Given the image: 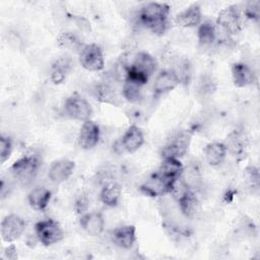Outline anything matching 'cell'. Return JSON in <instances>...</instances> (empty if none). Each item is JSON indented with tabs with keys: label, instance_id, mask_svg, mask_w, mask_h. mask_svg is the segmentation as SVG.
<instances>
[{
	"label": "cell",
	"instance_id": "cell-20",
	"mask_svg": "<svg viewBox=\"0 0 260 260\" xmlns=\"http://www.w3.org/2000/svg\"><path fill=\"white\" fill-rule=\"evenodd\" d=\"M202 12L199 5H191L175 16V22L181 27H194L201 23Z\"/></svg>",
	"mask_w": 260,
	"mask_h": 260
},
{
	"label": "cell",
	"instance_id": "cell-32",
	"mask_svg": "<svg viewBox=\"0 0 260 260\" xmlns=\"http://www.w3.org/2000/svg\"><path fill=\"white\" fill-rule=\"evenodd\" d=\"M12 141L8 136L1 135L0 137V161L4 164L11 155L12 152Z\"/></svg>",
	"mask_w": 260,
	"mask_h": 260
},
{
	"label": "cell",
	"instance_id": "cell-22",
	"mask_svg": "<svg viewBox=\"0 0 260 260\" xmlns=\"http://www.w3.org/2000/svg\"><path fill=\"white\" fill-rule=\"evenodd\" d=\"M52 198V192L42 186H38L32 188L28 195H27V201L29 206L37 211H43L47 208Z\"/></svg>",
	"mask_w": 260,
	"mask_h": 260
},
{
	"label": "cell",
	"instance_id": "cell-4",
	"mask_svg": "<svg viewBox=\"0 0 260 260\" xmlns=\"http://www.w3.org/2000/svg\"><path fill=\"white\" fill-rule=\"evenodd\" d=\"M35 233L41 244L52 246L64 238V232L60 223L52 218L40 220L35 224Z\"/></svg>",
	"mask_w": 260,
	"mask_h": 260
},
{
	"label": "cell",
	"instance_id": "cell-8",
	"mask_svg": "<svg viewBox=\"0 0 260 260\" xmlns=\"http://www.w3.org/2000/svg\"><path fill=\"white\" fill-rule=\"evenodd\" d=\"M25 229L24 220L17 214L6 215L0 225L1 238L6 243H12L20 238Z\"/></svg>",
	"mask_w": 260,
	"mask_h": 260
},
{
	"label": "cell",
	"instance_id": "cell-27",
	"mask_svg": "<svg viewBox=\"0 0 260 260\" xmlns=\"http://www.w3.org/2000/svg\"><path fill=\"white\" fill-rule=\"evenodd\" d=\"M216 24L213 23L211 20H205L199 24L197 36L200 46L207 47L212 45L217 38L216 34Z\"/></svg>",
	"mask_w": 260,
	"mask_h": 260
},
{
	"label": "cell",
	"instance_id": "cell-26",
	"mask_svg": "<svg viewBox=\"0 0 260 260\" xmlns=\"http://www.w3.org/2000/svg\"><path fill=\"white\" fill-rule=\"evenodd\" d=\"M121 195H122L121 187L117 183L110 182L103 186L99 195V199L106 206L115 207L118 205Z\"/></svg>",
	"mask_w": 260,
	"mask_h": 260
},
{
	"label": "cell",
	"instance_id": "cell-12",
	"mask_svg": "<svg viewBox=\"0 0 260 260\" xmlns=\"http://www.w3.org/2000/svg\"><path fill=\"white\" fill-rule=\"evenodd\" d=\"M75 169V162L71 159L61 158L53 161L48 171L49 179L56 184L67 181L73 174Z\"/></svg>",
	"mask_w": 260,
	"mask_h": 260
},
{
	"label": "cell",
	"instance_id": "cell-21",
	"mask_svg": "<svg viewBox=\"0 0 260 260\" xmlns=\"http://www.w3.org/2000/svg\"><path fill=\"white\" fill-rule=\"evenodd\" d=\"M180 212L186 218H192L200 211V203L195 192L187 190L178 200H176Z\"/></svg>",
	"mask_w": 260,
	"mask_h": 260
},
{
	"label": "cell",
	"instance_id": "cell-13",
	"mask_svg": "<svg viewBox=\"0 0 260 260\" xmlns=\"http://www.w3.org/2000/svg\"><path fill=\"white\" fill-rule=\"evenodd\" d=\"M79 224L87 235L96 237L104 232L105 218L99 211H88L80 216Z\"/></svg>",
	"mask_w": 260,
	"mask_h": 260
},
{
	"label": "cell",
	"instance_id": "cell-10",
	"mask_svg": "<svg viewBox=\"0 0 260 260\" xmlns=\"http://www.w3.org/2000/svg\"><path fill=\"white\" fill-rule=\"evenodd\" d=\"M101 138L100 126L92 120L84 121L78 133V145L84 150H88L98 145Z\"/></svg>",
	"mask_w": 260,
	"mask_h": 260
},
{
	"label": "cell",
	"instance_id": "cell-9",
	"mask_svg": "<svg viewBox=\"0 0 260 260\" xmlns=\"http://www.w3.org/2000/svg\"><path fill=\"white\" fill-rule=\"evenodd\" d=\"M174 181L167 180L154 173L141 184L139 190L142 194L148 197L164 196L166 194H170Z\"/></svg>",
	"mask_w": 260,
	"mask_h": 260
},
{
	"label": "cell",
	"instance_id": "cell-34",
	"mask_svg": "<svg viewBox=\"0 0 260 260\" xmlns=\"http://www.w3.org/2000/svg\"><path fill=\"white\" fill-rule=\"evenodd\" d=\"M246 178L247 181L249 183V185L253 188V189H258L259 187V171L256 167L254 166H249L246 169Z\"/></svg>",
	"mask_w": 260,
	"mask_h": 260
},
{
	"label": "cell",
	"instance_id": "cell-5",
	"mask_svg": "<svg viewBox=\"0 0 260 260\" xmlns=\"http://www.w3.org/2000/svg\"><path fill=\"white\" fill-rule=\"evenodd\" d=\"M65 113L74 120L87 121L92 116V108L87 100L82 98L77 92L69 95L64 102Z\"/></svg>",
	"mask_w": 260,
	"mask_h": 260
},
{
	"label": "cell",
	"instance_id": "cell-25",
	"mask_svg": "<svg viewBox=\"0 0 260 260\" xmlns=\"http://www.w3.org/2000/svg\"><path fill=\"white\" fill-rule=\"evenodd\" d=\"M182 170L183 165L179 158L166 157L162 158L161 164L155 173L167 180L174 181L180 177Z\"/></svg>",
	"mask_w": 260,
	"mask_h": 260
},
{
	"label": "cell",
	"instance_id": "cell-19",
	"mask_svg": "<svg viewBox=\"0 0 260 260\" xmlns=\"http://www.w3.org/2000/svg\"><path fill=\"white\" fill-rule=\"evenodd\" d=\"M223 143L228 152L238 156L245 153L246 147L248 145V139L243 129H235L226 136Z\"/></svg>",
	"mask_w": 260,
	"mask_h": 260
},
{
	"label": "cell",
	"instance_id": "cell-2",
	"mask_svg": "<svg viewBox=\"0 0 260 260\" xmlns=\"http://www.w3.org/2000/svg\"><path fill=\"white\" fill-rule=\"evenodd\" d=\"M41 162L37 154H28L18 158L10 167L12 177L21 185L30 184L38 175Z\"/></svg>",
	"mask_w": 260,
	"mask_h": 260
},
{
	"label": "cell",
	"instance_id": "cell-1",
	"mask_svg": "<svg viewBox=\"0 0 260 260\" xmlns=\"http://www.w3.org/2000/svg\"><path fill=\"white\" fill-rule=\"evenodd\" d=\"M171 7L162 2H149L143 5L138 12L139 21L151 32L162 36L169 26Z\"/></svg>",
	"mask_w": 260,
	"mask_h": 260
},
{
	"label": "cell",
	"instance_id": "cell-36",
	"mask_svg": "<svg viewBox=\"0 0 260 260\" xmlns=\"http://www.w3.org/2000/svg\"><path fill=\"white\" fill-rule=\"evenodd\" d=\"M4 255L7 259H10V260H14L17 258V253H16V248L13 244H11L10 246H8L6 249H5V252H4Z\"/></svg>",
	"mask_w": 260,
	"mask_h": 260
},
{
	"label": "cell",
	"instance_id": "cell-35",
	"mask_svg": "<svg viewBox=\"0 0 260 260\" xmlns=\"http://www.w3.org/2000/svg\"><path fill=\"white\" fill-rule=\"evenodd\" d=\"M88 199L85 195H81L79 196L74 204V208L76 210V212L80 215L84 214L85 212H87V208H88Z\"/></svg>",
	"mask_w": 260,
	"mask_h": 260
},
{
	"label": "cell",
	"instance_id": "cell-31",
	"mask_svg": "<svg viewBox=\"0 0 260 260\" xmlns=\"http://www.w3.org/2000/svg\"><path fill=\"white\" fill-rule=\"evenodd\" d=\"M179 80H180V83L182 82L183 84H188L190 82V79H191V64L189 63V61L187 59H183L179 62V66H178V69H173Z\"/></svg>",
	"mask_w": 260,
	"mask_h": 260
},
{
	"label": "cell",
	"instance_id": "cell-3",
	"mask_svg": "<svg viewBox=\"0 0 260 260\" xmlns=\"http://www.w3.org/2000/svg\"><path fill=\"white\" fill-rule=\"evenodd\" d=\"M192 134L187 130H180L174 133L162 146L160 155L162 158H180L186 154L191 143Z\"/></svg>",
	"mask_w": 260,
	"mask_h": 260
},
{
	"label": "cell",
	"instance_id": "cell-30",
	"mask_svg": "<svg viewBox=\"0 0 260 260\" xmlns=\"http://www.w3.org/2000/svg\"><path fill=\"white\" fill-rule=\"evenodd\" d=\"M215 82L209 75H202L197 83V94L202 99H207L214 92Z\"/></svg>",
	"mask_w": 260,
	"mask_h": 260
},
{
	"label": "cell",
	"instance_id": "cell-16",
	"mask_svg": "<svg viewBox=\"0 0 260 260\" xmlns=\"http://www.w3.org/2000/svg\"><path fill=\"white\" fill-rule=\"evenodd\" d=\"M179 179L189 190L193 192L200 190L203 185V177L201 170L199 166L195 162H191L188 166L183 167Z\"/></svg>",
	"mask_w": 260,
	"mask_h": 260
},
{
	"label": "cell",
	"instance_id": "cell-23",
	"mask_svg": "<svg viewBox=\"0 0 260 260\" xmlns=\"http://www.w3.org/2000/svg\"><path fill=\"white\" fill-rule=\"evenodd\" d=\"M73 68V61L69 57H60L52 64L50 79L55 84L62 83Z\"/></svg>",
	"mask_w": 260,
	"mask_h": 260
},
{
	"label": "cell",
	"instance_id": "cell-11",
	"mask_svg": "<svg viewBox=\"0 0 260 260\" xmlns=\"http://www.w3.org/2000/svg\"><path fill=\"white\" fill-rule=\"evenodd\" d=\"M180 84V80L173 69L160 71L153 83V96L158 98L175 89Z\"/></svg>",
	"mask_w": 260,
	"mask_h": 260
},
{
	"label": "cell",
	"instance_id": "cell-6",
	"mask_svg": "<svg viewBox=\"0 0 260 260\" xmlns=\"http://www.w3.org/2000/svg\"><path fill=\"white\" fill-rule=\"evenodd\" d=\"M241 9L238 5H230L221 9L216 18V24L228 36H233L241 30Z\"/></svg>",
	"mask_w": 260,
	"mask_h": 260
},
{
	"label": "cell",
	"instance_id": "cell-28",
	"mask_svg": "<svg viewBox=\"0 0 260 260\" xmlns=\"http://www.w3.org/2000/svg\"><path fill=\"white\" fill-rule=\"evenodd\" d=\"M56 42L58 47L69 51L80 52V50L84 46L81 44V41L71 31L60 32L56 39Z\"/></svg>",
	"mask_w": 260,
	"mask_h": 260
},
{
	"label": "cell",
	"instance_id": "cell-18",
	"mask_svg": "<svg viewBox=\"0 0 260 260\" xmlns=\"http://www.w3.org/2000/svg\"><path fill=\"white\" fill-rule=\"evenodd\" d=\"M91 94L93 98L104 104H109L112 106H119L121 101L116 89L107 82H100L92 86Z\"/></svg>",
	"mask_w": 260,
	"mask_h": 260
},
{
	"label": "cell",
	"instance_id": "cell-7",
	"mask_svg": "<svg viewBox=\"0 0 260 260\" xmlns=\"http://www.w3.org/2000/svg\"><path fill=\"white\" fill-rule=\"evenodd\" d=\"M79 63L88 71H101L105 67L103 51L96 44H87L79 52Z\"/></svg>",
	"mask_w": 260,
	"mask_h": 260
},
{
	"label": "cell",
	"instance_id": "cell-15",
	"mask_svg": "<svg viewBox=\"0 0 260 260\" xmlns=\"http://www.w3.org/2000/svg\"><path fill=\"white\" fill-rule=\"evenodd\" d=\"M232 77L237 87H246L256 82L255 72L248 64L243 62H237L232 65Z\"/></svg>",
	"mask_w": 260,
	"mask_h": 260
},
{
	"label": "cell",
	"instance_id": "cell-33",
	"mask_svg": "<svg viewBox=\"0 0 260 260\" xmlns=\"http://www.w3.org/2000/svg\"><path fill=\"white\" fill-rule=\"evenodd\" d=\"M244 14L248 19L259 21L260 19V1H249L245 8Z\"/></svg>",
	"mask_w": 260,
	"mask_h": 260
},
{
	"label": "cell",
	"instance_id": "cell-24",
	"mask_svg": "<svg viewBox=\"0 0 260 260\" xmlns=\"http://www.w3.org/2000/svg\"><path fill=\"white\" fill-rule=\"evenodd\" d=\"M228 154L226 147L223 142H210L204 147V155L207 162L211 167L220 166Z\"/></svg>",
	"mask_w": 260,
	"mask_h": 260
},
{
	"label": "cell",
	"instance_id": "cell-14",
	"mask_svg": "<svg viewBox=\"0 0 260 260\" xmlns=\"http://www.w3.org/2000/svg\"><path fill=\"white\" fill-rule=\"evenodd\" d=\"M123 151L134 153L136 152L144 143V135L142 130L136 126L131 125L127 128L123 134L121 140L119 141Z\"/></svg>",
	"mask_w": 260,
	"mask_h": 260
},
{
	"label": "cell",
	"instance_id": "cell-17",
	"mask_svg": "<svg viewBox=\"0 0 260 260\" xmlns=\"http://www.w3.org/2000/svg\"><path fill=\"white\" fill-rule=\"evenodd\" d=\"M114 244L122 249H130L136 242V228L132 224H125L114 229L111 233Z\"/></svg>",
	"mask_w": 260,
	"mask_h": 260
},
{
	"label": "cell",
	"instance_id": "cell-29",
	"mask_svg": "<svg viewBox=\"0 0 260 260\" xmlns=\"http://www.w3.org/2000/svg\"><path fill=\"white\" fill-rule=\"evenodd\" d=\"M142 85L128 78L124 79L122 86V95L129 103H137L141 99Z\"/></svg>",
	"mask_w": 260,
	"mask_h": 260
}]
</instances>
